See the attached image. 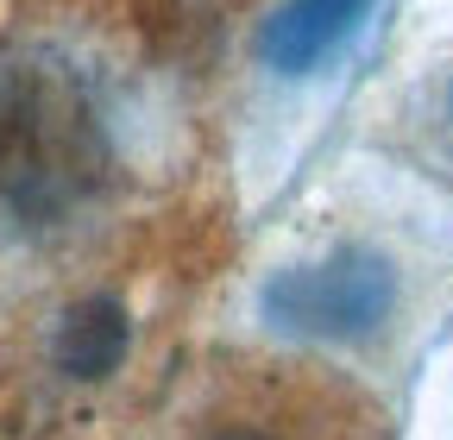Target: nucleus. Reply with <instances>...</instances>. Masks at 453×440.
<instances>
[{
  "label": "nucleus",
  "instance_id": "obj_1",
  "mask_svg": "<svg viewBox=\"0 0 453 440\" xmlns=\"http://www.w3.org/2000/svg\"><path fill=\"white\" fill-rule=\"evenodd\" d=\"M107 70L76 44L0 50V239H57L101 214L127 171V126Z\"/></svg>",
  "mask_w": 453,
  "mask_h": 440
},
{
  "label": "nucleus",
  "instance_id": "obj_5",
  "mask_svg": "<svg viewBox=\"0 0 453 440\" xmlns=\"http://www.w3.org/2000/svg\"><path fill=\"white\" fill-rule=\"evenodd\" d=\"M196 440H290V434H283L277 421H265V415H220Z\"/></svg>",
  "mask_w": 453,
  "mask_h": 440
},
{
  "label": "nucleus",
  "instance_id": "obj_6",
  "mask_svg": "<svg viewBox=\"0 0 453 440\" xmlns=\"http://www.w3.org/2000/svg\"><path fill=\"white\" fill-rule=\"evenodd\" d=\"M434 120H441V133H447V145H453V64L441 70V88H434Z\"/></svg>",
  "mask_w": 453,
  "mask_h": 440
},
{
  "label": "nucleus",
  "instance_id": "obj_3",
  "mask_svg": "<svg viewBox=\"0 0 453 440\" xmlns=\"http://www.w3.org/2000/svg\"><path fill=\"white\" fill-rule=\"evenodd\" d=\"M384 0H265L252 19V70L265 82H315L353 57Z\"/></svg>",
  "mask_w": 453,
  "mask_h": 440
},
{
  "label": "nucleus",
  "instance_id": "obj_2",
  "mask_svg": "<svg viewBox=\"0 0 453 440\" xmlns=\"http://www.w3.org/2000/svg\"><path fill=\"white\" fill-rule=\"evenodd\" d=\"M403 308V264L372 239H334L309 258L277 264L258 284V315L271 334L309 346L378 340Z\"/></svg>",
  "mask_w": 453,
  "mask_h": 440
},
{
  "label": "nucleus",
  "instance_id": "obj_4",
  "mask_svg": "<svg viewBox=\"0 0 453 440\" xmlns=\"http://www.w3.org/2000/svg\"><path fill=\"white\" fill-rule=\"evenodd\" d=\"M139 346V315L120 290H76L64 308L50 315V334H44V365L57 383L70 391H95V383H113L127 371Z\"/></svg>",
  "mask_w": 453,
  "mask_h": 440
}]
</instances>
